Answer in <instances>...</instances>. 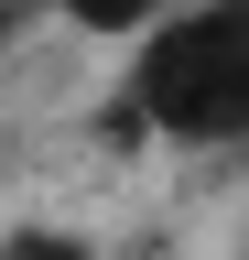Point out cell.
Returning <instances> with one entry per match:
<instances>
[{
	"mask_svg": "<svg viewBox=\"0 0 249 260\" xmlns=\"http://www.w3.org/2000/svg\"><path fill=\"white\" fill-rule=\"evenodd\" d=\"M76 11H87V22H141L152 0H76Z\"/></svg>",
	"mask_w": 249,
	"mask_h": 260,
	"instance_id": "cell-1",
	"label": "cell"
},
{
	"mask_svg": "<svg viewBox=\"0 0 249 260\" xmlns=\"http://www.w3.org/2000/svg\"><path fill=\"white\" fill-rule=\"evenodd\" d=\"M11 260H87V249H76V239H22Z\"/></svg>",
	"mask_w": 249,
	"mask_h": 260,
	"instance_id": "cell-2",
	"label": "cell"
},
{
	"mask_svg": "<svg viewBox=\"0 0 249 260\" xmlns=\"http://www.w3.org/2000/svg\"><path fill=\"white\" fill-rule=\"evenodd\" d=\"M0 32H11V0H0Z\"/></svg>",
	"mask_w": 249,
	"mask_h": 260,
	"instance_id": "cell-3",
	"label": "cell"
}]
</instances>
